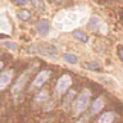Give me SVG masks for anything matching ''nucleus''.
Returning a JSON list of instances; mask_svg holds the SVG:
<instances>
[{
    "instance_id": "obj_1",
    "label": "nucleus",
    "mask_w": 123,
    "mask_h": 123,
    "mask_svg": "<svg viewBox=\"0 0 123 123\" xmlns=\"http://www.w3.org/2000/svg\"><path fill=\"white\" fill-rule=\"evenodd\" d=\"M90 96H91L90 90H87V88H85V90L77 96V99L74 100V103H73V111H74L76 115L81 114L87 108L88 103H90Z\"/></svg>"
},
{
    "instance_id": "obj_2",
    "label": "nucleus",
    "mask_w": 123,
    "mask_h": 123,
    "mask_svg": "<svg viewBox=\"0 0 123 123\" xmlns=\"http://www.w3.org/2000/svg\"><path fill=\"white\" fill-rule=\"evenodd\" d=\"M32 50V53H40L45 56L49 58H56L58 56V49L55 46L50 45V44H38L35 45L32 48H30V51Z\"/></svg>"
},
{
    "instance_id": "obj_3",
    "label": "nucleus",
    "mask_w": 123,
    "mask_h": 123,
    "mask_svg": "<svg viewBox=\"0 0 123 123\" xmlns=\"http://www.w3.org/2000/svg\"><path fill=\"white\" fill-rule=\"evenodd\" d=\"M72 85V78L69 74H63L58 80L56 82V86H55V95L56 96H60L63 95L65 91L69 88V86Z\"/></svg>"
},
{
    "instance_id": "obj_4",
    "label": "nucleus",
    "mask_w": 123,
    "mask_h": 123,
    "mask_svg": "<svg viewBox=\"0 0 123 123\" xmlns=\"http://www.w3.org/2000/svg\"><path fill=\"white\" fill-rule=\"evenodd\" d=\"M27 80H28V72H25L23 74H21V76L18 77L17 81L14 82V85L12 86V92H13L14 95H15V94H18V92H21Z\"/></svg>"
},
{
    "instance_id": "obj_5",
    "label": "nucleus",
    "mask_w": 123,
    "mask_h": 123,
    "mask_svg": "<svg viewBox=\"0 0 123 123\" xmlns=\"http://www.w3.org/2000/svg\"><path fill=\"white\" fill-rule=\"evenodd\" d=\"M49 28H50V23L48 19H40L35 25V30L40 36H46L49 33Z\"/></svg>"
},
{
    "instance_id": "obj_6",
    "label": "nucleus",
    "mask_w": 123,
    "mask_h": 123,
    "mask_svg": "<svg viewBox=\"0 0 123 123\" xmlns=\"http://www.w3.org/2000/svg\"><path fill=\"white\" fill-rule=\"evenodd\" d=\"M12 77H13V71H4L0 73V91L4 90L8 85H9V82L12 81Z\"/></svg>"
},
{
    "instance_id": "obj_7",
    "label": "nucleus",
    "mask_w": 123,
    "mask_h": 123,
    "mask_svg": "<svg viewBox=\"0 0 123 123\" xmlns=\"http://www.w3.org/2000/svg\"><path fill=\"white\" fill-rule=\"evenodd\" d=\"M48 77H49V71H41V72L36 76V78L33 80L32 86H33V87H41L42 85L46 82Z\"/></svg>"
},
{
    "instance_id": "obj_8",
    "label": "nucleus",
    "mask_w": 123,
    "mask_h": 123,
    "mask_svg": "<svg viewBox=\"0 0 123 123\" xmlns=\"http://www.w3.org/2000/svg\"><path fill=\"white\" fill-rule=\"evenodd\" d=\"M104 104H105L104 99H103V98H98L94 103H92V105H91V114H96V113H99V111L103 109Z\"/></svg>"
},
{
    "instance_id": "obj_9",
    "label": "nucleus",
    "mask_w": 123,
    "mask_h": 123,
    "mask_svg": "<svg viewBox=\"0 0 123 123\" xmlns=\"http://www.w3.org/2000/svg\"><path fill=\"white\" fill-rule=\"evenodd\" d=\"M100 25H101V19H100L99 17H96V15H94V17H91L90 22H88L87 28L88 30H92V31H98Z\"/></svg>"
},
{
    "instance_id": "obj_10",
    "label": "nucleus",
    "mask_w": 123,
    "mask_h": 123,
    "mask_svg": "<svg viewBox=\"0 0 123 123\" xmlns=\"http://www.w3.org/2000/svg\"><path fill=\"white\" fill-rule=\"evenodd\" d=\"M115 118V114L113 111H106V113H103L99 118V123H111Z\"/></svg>"
},
{
    "instance_id": "obj_11",
    "label": "nucleus",
    "mask_w": 123,
    "mask_h": 123,
    "mask_svg": "<svg viewBox=\"0 0 123 123\" xmlns=\"http://www.w3.org/2000/svg\"><path fill=\"white\" fill-rule=\"evenodd\" d=\"M63 59L67 62V63H69V64H77V62H78L77 56L74 55V54H72V53H65V54H63Z\"/></svg>"
},
{
    "instance_id": "obj_12",
    "label": "nucleus",
    "mask_w": 123,
    "mask_h": 123,
    "mask_svg": "<svg viewBox=\"0 0 123 123\" xmlns=\"http://www.w3.org/2000/svg\"><path fill=\"white\" fill-rule=\"evenodd\" d=\"M73 37L77 38L78 41H82V42H86L87 41V35L83 31H80V30L73 31Z\"/></svg>"
},
{
    "instance_id": "obj_13",
    "label": "nucleus",
    "mask_w": 123,
    "mask_h": 123,
    "mask_svg": "<svg viewBox=\"0 0 123 123\" xmlns=\"http://www.w3.org/2000/svg\"><path fill=\"white\" fill-rule=\"evenodd\" d=\"M48 91L46 90H42L41 92H38V94L36 95V98H35V103H44L46 99H48Z\"/></svg>"
},
{
    "instance_id": "obj_14",
    "label": "nucleus",
    "mask_w": 123,
    "mask_h": 123,
    "mask_svg": "<svg viewBox=\"0 0 123 123\" xmlns=\"http://www.w3.org/2000/svg\"><path fill=\"white\" fill-rule=\"evenodd\" d=\"M31 4L35 9L37 10H45V3L44 0H31Z\"/></svg>"
},
{
    "instance_id": "obj_15",
    "label": "nucleus",
    "mask_w": 123,
    "mask_h": 123,
    "mask_svg": "<svg viewBox=\"0 0 123 123\" xmlns=\"http://www.w3.org/2000/svg\"><path fill=\"white\" fill-rule=\"evenodd\" d=\"M18 18L21 19V21H27V19L30 18V12L28 10H21V12H18Z\"/></svg>"
},
{
    "instance_id": "obj_16",
    "label": "nucleus",
    "mask_w": 123,
    "mask_h": 123,
    "mask_svg": "<svg viewBox=\"0 0 123 123\" xmlns=\"http://www.w3.org/2000/svg\"><path fill=\"white\" fill-rule=\"evenodd\" d=\"M73 96H74V91H69L68 92V95L67 96H65V99H64V108H67L68 106V104H69V100H71L72 98H73Z\"/></svg>"
},
{
    "instance_id": "obj_17",
    "label": "nucleus",
    "mask_w": 123,
    "mask_h": 123,
    "mask_svg": "<svg viewBox=\"0 0 123 123\" xmlns=\"http://www.w3.org/2000/svg\"><path fill=\"white\" fill-rule=\"evenodd\" d=\"M3 45H5L8 49H10V50H12V51L17 49V45H15L14 42H12V41H3Z\"/></svg>"
},
{
    "instance_id": "obj_18",
    "label": "nucleus",
    "mask_w": 123,
    "mask_h": 123,
    "mask_svg": "<svg viewBox=\"0 0 123 123\" xmlns=\"http://www.w3.org/2000/svg\"><path fill=\"white\" fill-rule=\"evenodd\" d=\"M85 67H86L87 69H91V71H95V69L99 68V64L98 63H86Z\"/></svg>"
},
{
    "instance_id": "obj_19",
    "label": "nucleus",
    "mask_w": 123,
    "mask_h": 123,
    "mask_svg": "<svg viewBox=\"0 0 123 123\" xmlns=\"http://www.w3.org/2000/svg\"><path fill=\"white\" fill-rule=\"evenodd\" d=\"M17 4H21V5H25V4L28 3V0H14Z\"/></svg>"
},
{
    "instance_id": "obj_20",
    "label": "nucleus",
    "mask_w": 123,
    "mask_h": 123,
    "mask_svg": "<svg viewBox=\"0 0 123 123\" xmlns=\"http://www.w3.org/2000/svg\"><path fill=\"white\" fill-rule=\"evenodd\" d=\"M3 65H4V63H3V62H0V69L3 68Z\"/></svg>"
},
{
    "instance_id": "obj_21",
    "label": "nucleus",
    "mask_w": 123,
    "mask_h": 123,
    "mask_svg": "<svg viewBox=\"0 0 123 123\" xmlns=\"http://www.w3.org/2000/svg\"><path fill=\"white\" fill-rule=\"evenodd\" d=\"M76 123H85L83 121H78V122H76Z\"/></svg>"
},
{
    "instance_id": "obj_22",
    "label": "nucleus",
    "mask_w": 123,
    "mask_h": 123,
    "mask_svg": "<svg viewBox=\"0 0 123 123\" xmlns=\"http://www.w3.org/2000/svg\"><path fill=\"white\" fill-rule=\"evenodd\" d=\"M0 55H1V51H0Z\"/></svg>"
}]
</instances>
